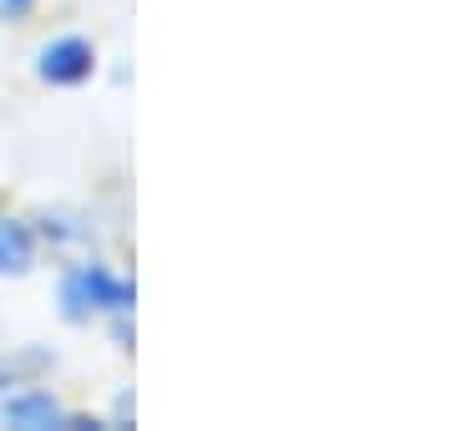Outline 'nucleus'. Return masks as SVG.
Returning a JSON list of instances; mask_svg holds the SVG:
<instances>
[{
  "label": "nucleus",
  "mask_w": 456,
  "mask_h": 431,
  "mask_svg": "<svg viewBox=\"0 0 456 431\" xmlns=\"http://www.w3.org/2000/svg\"><path fill=\"white\" fill-rule=\"evenodd\" d=\"M132 310V284L117 280L102 264H77L61 274V315L66 320H92V315H127Z\"/></svg>",
  "instance_id": "1"
},
{
  "label": "nucleus",
  "mask_w": 456,
  "mask_h": 431,
  "mask_svg": "<svg viewBox=\"0 0 456 431\" xmlns=\"http://www.w3.org/2000/svg\"><path fill=\"white\" fill-rule=\"evenodd\" d=\"M36 71H41V82H51V86H82L86 77L97 71V51H92L86 36H56V41L41 46Z\"/></svg>",
  "instance_id": "2"
},
{
  "label": "nucleus",
  "mask_w": 456,
  "mask_h": 431,
  "mask_svg": "<svg viewBox=\"0 0 456 431\" xmlns=\"http://www.w3.org/2000/svg\"><path fill=\"white\" fill-rule=\"evenodd\" d=\"M0 416H5V427H20V431L66 427L61 401L51 396V391H41V386H20V391H11V396H5V406H0Z\"/></svg>",
  "instance_id": "3"
},
{
  "label": "nucleus",
  "mask_w": 456,
  "mask_h": 431,
  "mask_svg": "<svg viewBox=\"0 0 456 431\" xmlns=\"http://www.w3.org/2000/svg\"><path fill=\"white\" fill-rule=\"evenodd\" d=\"M36 264V239L20 218H0V274H26Z\"/></svg>",
  "instance_id": "4"
},
{
  "label": "nucleus",
  "mask_w": 456,
  "mask_h": 431,
  "mask_svg": "<svg viewBox=\"0 0 456 431\" xmlns=\"http://www.w3.org/2000/svg\"><path fill=\"white\" fill-rule=\"evenodd\" d=\"M36 361L46 365V355H16V361H11V355H0V386H11L20 365H36Z\"/></svg>",
  "instance_id": "5"
},
{
  "label": "nucleus",
  "mask_w": 456,
  "mask_h": 431,
  "mask_svg": "<svg viewBox=\"0 0 456 431\" xmlns=\"http://www.w3.org/2000/svg\"><path fill=\"white\" fill-rule=\"evenodd\" d=\"M31 5H36V0H0V20H20V16H31Z\"/></svg>",
  "instance_id": "6"
}]
</instances>
